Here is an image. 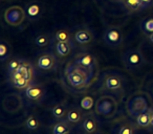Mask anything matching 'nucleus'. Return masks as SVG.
<instances>
[{"mask_svg":"<svg viewBox=\"0 0 153 134\" xmlns=\"http://www.w3.org/2000/svg\"><path fill=\"white\" fill-rule=\"evenodd\" d=\"M119 134H133V128L129 125H125L120 129Z\"/></svg>","mask_w":153,"mask_h":134,"instance_id":"obj_28","label":"nucleus"},{"mask_svg":"<svg viewBox=\"0 0 153 134\" xmlns=\"http://www.w3.org/2000/svg\"><path fill=\"white\" fill-rule=\"evenodd\" d=\"M114 110V102L109 98H102L98 101L97 112L103 115H109L111 111Z\"/></svg>","mask_w":153,"mask_h":134,"instance_id":"obj_5","label":"nucleus"},{"mask_svg":"<svg viewBox=\"0 0 153 134\" xmlns=\"http://www.w3.org/2000/svg\"><path fill=\"white\" fill-rule=\"evenodd\" d=\"M94 39V35L87 30H81L74 34V40L79 44H88Z\"/></svg>","mask_w":153,"mask_h":134,"instance_id":"obj_9","label":"nucleus"},{"mask_svg":"<svg viewBox=\"0 0 153 134\" xmlns=\"http://www.w3.org/2000/svg\"><path fill=\"white\" fill-rule=\"evenodd\" d=\"M67 121L70 123H79L82 119V112L78 108H70L67 111Z\"/></svg>","mask_w":153,"mask_h":134,"instance_id":"obj_16","label":"nucleus"},{"mask_svg":"<svg viewBox=\"0 0 153 134\" xmlns=\"http://www.w3.org/2000/svg\"><path fill=\"white\" fill-rule=\"evenodd\" d=\"M70 126L67 121H59L53 128V134H69Z\"/></svg>","mask_w":153,"mask_h":134,"instance_id":"obj_15","label":"nucleus"},{"mask_svg":"<svg viewBox=\"0 0 153 134\" xmlns=\"http://www.w3.org/2000/svg\"><path fill=\"white\" fill-rule=\"evenodd\" d=\"M94 98H90V96H85L81 101V107L83 109H85V110H89L94 106Z\"/></svg>","mask_w":153,"mask_h":134,"instance_id":"obj_27","label":"nucleus"},{"mask_svg":"<svg viewBox=\"0 0 153 134\" xmlns=\"http://www.w3.org/2000/svg\"><path fill=\"white\" fill-rule=\"evenodd\" d=\"M94 70L87 69L76 63L68 64L65 70V77L70 86L74 88H84L91 82Z\"/></svg>","mask_w":153,"mask_h":134,"instance_id":"obj_1","label":"nucleus"},{"mask_svg":"<svg viewBox=\"0 0 153 134\" xmlns=\"http://www.w3.org/2000/svg\"><path fill=\"white\" fill-rule=\"evenodd\" d=\"M151 114L148 111V112H143L140 114L137 115V125L140 126V127H148L149 125H151Z\"/></svg>","mask_w":153,"mask_h":134,"instance_id":"obj_18","label":"nucleus"},{"mask_svg":"<svg viewBox=\"0 0 153 134\" xmlns=\"http://www.w3.org/2000/svg\"><path fill=\"white\" fill-rule=\"evenodd\" d=\"M10 56V46L5 42H1L0 44V58L1 61H4Z\"/></svg>","mask_w":153,"mask_h":134,"instance_id":"obj_25","label":"nucleus"},{"mask_svg":"<svg viewBox=\"0 0 153 134\" xmlns=\"http://www.w3.org/2000/svg\"><path fill=\"white\" fill-rule=\"evenodd\" d=\"M151 125H153V112L151 114Z\"/></svg>","mask_w":153,"mask_h":134,"instance_id":"obj_31","label":"nucleus"},{"mask_svg":"<svg viewBox=\"0 0 153 134\" xmlns=\"http://www.w3.org/2000/svg\"><path fill=\"white\" fill-rule=\"evenodd\" d=\"M74 63L79 64V65L83 66L87 69H91L94 70L96 68V59L89 53H82L79 55L74 60Z\"/></svg>","mask_w":153,"mask_h":134,"instance_id":"obj_8","label":"nucleus"},{"mask_svg":"<svg viewBox=\"0 0 153 134\" xmlns=\"http://www.w3.org/2000/svg\"><path fill=\"white\" fill-rule=\"evenodd\" d=\"M56 51L61 57H66L71 51V46L69 42H57L56 43Z\"/></svg>","mask_w":153,"mask_h":134,"instance_id":"obj_14","label":"nucleus"},{"mask_svg":"<svg viewBox=\"0 0 153 134\" xmlns=\"http://www.w3.org/2000/svg\"><path fill=\"white\" fill-rule=\"evenodd\" d=\"M123 61L128 69H135L140 66L143 59L137 50L131 49V50H128L127 53H124Z\"/></svg>","mask_w":153,"mask_h":134,"instance_id":"obj_4","label":"nucleus"},{"mask_svg":"<svg viewBox=\"0 0 153 134\" xmlns=\"http://www.w3.org/2000/svg\"><path fill=\"white\" fill-rule=\"evenodd\" d=\"M104 86L109 90H117L122 87V81L117 76H108L105 79Z\"/></svg>","mask_w":153,"mask_h":134,"instance_id":"obj_11","label":"nucleus"},{"mask_svg":"<svg viewBox=\"0 0 153 134\" xmlns=\"http://www.w3.org/2000/svg\"><path fill=\"white\" fill-rule=\"evenodd\" d=\"M82 126H83V129L85 130L87 133L92 134L97 130L98 124H97V121H96V118H94V115L90 114L85 117V119H84V121H83V125Z\"/></svg>","mask_w":153,"mask_h":134,"instance_id":"obj_12","label":"nucleus"},{"mask_svg":"<svg viewBox=\"0 0 153 134\" xmlns=\"http://www.w3.org/2000/svg\"><path fill=\"white\" fill-rule=\"evenodd\" d=\"M51 113L57 119H61L67 114V108L65 105L63 104H58L51 109Z\"/></svg>","mask_w":153,"mask_h":134,"instance_id":"obj_17","label":"nucleus"},{"mask_svg":"<svg viewBox=\"0 0 153 134\" xmlns=\"http://www.w3.org/2000/svg\"><path fill=\"white\" fill-rule=\"evenodd\" d=\"M21 63H22V61L17 60V59H13L9 62V65H7V73H9L10 77H11L14 73H16V71L18 70V68L20 67Z\"/></svg>","mask_w":153,"mask_h":134,"instance_id":"obj_22","label":"nucleus"},{"mask_svg":"<svg viewBox=\"0 0 153 134\" xmlns=\"http://www.w3.org/2000/svg\"><path fill=\"white\" fill-rule=\"evenodd\" d=\"M56 65V59L53 55H42L39 57L38 61H37V66L42 70H51L55 67Z\"/></svg>","mask_w":153,"mask_h":134,"instance_id":"obj_6","label":"nucleus"},{"mask_svg":"<svg viewBox=\"0 0 153 134\" xmlns=\"http://www.w3.org/2000/svg\"><path fill=\"white\" fill-rule=\"evenodd\" d=\"M40 126V121H39L38 117L35 115H30L25 121V127L30 130H36Z\"/></svg>","mask_w":153,"mask_h":134,"instance_id":"obj_20","label":"nucleus"},{"mask_svg":"<svg viewBox=\"0 0 153 134\" xmlns=\"http://www.w3.org/2000/svg\"><path fill=\"white\" fill-rule=\"evenodd\" d=\"M44 89L42 86L36 85V84H30L25 89V96L32 101H39L44 96Z\"/></svg>","mask_w":153,"mask_h":134,"instance_id":"obj_7","label":"nucleus"},{"mask_svg":"<svg viewBox=\"0 0 153 134\" xmlns=\"http://www.w3.org/2000/svg\"><path fill=\"white\" fill-rule=\"evenodd\" d=\"M142 28L146 34H149V35L152 34L153 33V18L147 19L146 21L143 22Z\"/></svg>","mask_w":153,"mask_h":134,"instance_id":"obj_26","label":"nucleus"},{"mask_svg":"<svg viewBox=\"0 0 153 134\" xmlns=\"http://www.w3.org/2000/svg\"><path fill=\"white\" fill-rule=\"evenodd\" d=\"M12 83H13V85L15 86L16 88H18V89H24V88L26 89V88L30 85V81L25 79V78H19V79L12 80Z\"/></svg>","mask_w":153,"mask_h":134,"instance_id":"obj_21","label":"nucleus"},{"mask_svg":"<svg viewBox=\"0 0 153 134\" xmlns=\"http://www.w3.org/2000/svg\"><path fill=\"white\" fill-rule=\"evenodd\" d=\"M56 40L58 42H69L70 41V34L66 30H58L56 33Z\"/></svg>","mask_w":153,"mask_h":134,"instance_id":"obj_23","label":"nucleus"},{"mask_svg":"<svg viewBox=\"0 0 153 134\" xmlns=\"http://www.w3.org/2000/svg\"><path fill=\"white\" fill-rule=\"evenodd\" d=\"M123 2L125 3L126 7H128L130 11H138L140 9H144L142 2L138 0H123Z\"/></svg>","mask_w":153,"mask_h":134,"instance_id":"obj_19","label":"nucleus"},{"mask_svg":"<svg viewBox=\"0 0 153 134\" xmlns=\"http://www.w3.org/2000/svg\"><path fill=\"white\" fill-rule=\"evenodd\" d=\"M25 11L22 7L14 5L5 11L4 13V19L7 24L12 26H18L23 22L25 19Z\"/></svg>","mask_w":153,"mask_h":134,"instance_id":"obj_2","label":"nucleus"},{"mask_svg":"<svg viewBox=\"0 0 153 134\" xmlns=\"http://www.w3.org/2000/svg\"><path fill=\"white\" fill-rule=\"evenodd\" d=\"M26 17L30 20H36L41 15V7L36 2H33L27 5L25 10Z\"/></svg>","mask_w":153,"mask_h":134,"instance_id":"obj_10","label":"nucleus"},{"mask_svg":"<svg viewBox=\"0 0 153 134\" xmlns=\"http://www.w3.org/2000/svg\"><path fill=\"white\" fill-rule=\"evenodd\" d=\"M138 1H140V0H138Z\"/></svg>","mask_w":153,"mask_h":134,"instance_id":"obj_32","label":"nucleus"},{"mask_svg":"<svg viewBox=\"0 0 153 134\" xmlns=\"http://www.w3.org/2000/svg\"><path fill=\"white\" fill-rule=\"evenodd\" d=\"M140 2H142L143 7H144V9H145V7H147L148 5H150L151 3H152V0H140Z\"/></svg>","mask_w":153,"mask_h":134,"instance_id":"obj_29","label":"nucleus"},{"mask_svg":"<svg viewBox=\"0 0 153 134\" xmlns=\"http://www.w3.org/2000/svg\"><path fill=\"white\" fill-rule=\"evenodd\" d=\"M17 71L23 78H25V79L32 81V79H33V67H32V65H30V63L22 61L21 65H20V67L18 68Z\"/></svg>","mask_w":153,"mask_h":134,"instance_id":"obj_13","label":"nucleus"},{"mask_svg":"<svg viewBox=\"0 0 153 134\" xmlns=\"http://www.w3.org/2000/svg\"><path fill=\"white\" fill-rule=\"evenodd\" d=\"M149 41H150L151 43H153V33L149 35Z\"/></svg>","mask_w":153,"mask_h":134,"instance_id":"obj_30","label":"nucleus"},{"mask_svg":"<svg viewBox=\"0 0 153 134\" xmlns=\"http://www.w3.org/2000/svg\"><path fill=\"white\" fill-rule=\"evenodd\" d=\"M104 41L109 46H119L123 41V33L117 26H111L104 33Z\"/></svg>","mask_w":153,"mask_h":134,"instance_id":"obj_3","label":"nucleus"},{"mask_svg":"<svg viewBox=\"0 0 153 134\" xmlns=\"http://www.w3.org/2000/svg\"><path fill=\"white\" fill-rule=\"evenodd\" d=\"M49 42H51V41H49V37L47 36V35H44V34L39 35V36L35 39V43L40 47L47 46V45L49 44Z\"/></svg>","mask_w":153,"mask_h":134,"instance_id":"obj_24","label":"nucleus"}]
</instances>
